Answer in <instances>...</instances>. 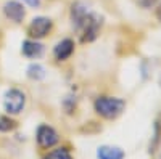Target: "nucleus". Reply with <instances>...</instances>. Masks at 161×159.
Listing matches in <instances>:
<instances>
[{
    "label": "nucleus",
    "mask_w": 161,
    "mask_h": 159,
    "mask_svg": "<svg viewBox=\"0 0 161 159\" xmlns=\"http://www.w3.org/2000/svg\"><path fill=\"white\" fill-rule=\"evenodd\" d=\"M16 129V122L8 116H0V132H11Z\"/></svg>",
    "instance_id": "obj_12"
},
{
    "label": "nucleus",
    "mask_w": 161,
    "mask_h": 159,
    "mask_svg": "<svg viewBox=\"0 0 161 159\" xmlns=\"http://www.w3.org/2000/svg\"><path fill=\"white\" fill-rule=\"evenodd\" d=\"M137 3L142 7V8H152L158 3V0H137Z\"/></svg>",
    "instance_id": "obj_13"
},
{
    "label": "nucleus",
    "mask_w": 161,
    "mask_h": 159,
    "mask_svg": "<svg viewBox=\"0 0 161 159\" xmlns=\"http://www.w3.org/2000/svg\"><path fill=\"white\" fill-rule=\"evenodd\" d=\"M97 114L105 119H116L118 116L123 114L126 108V101L118 97H98L93 103Z\"/></svg>",
    "instance_id": "obj_2"
},
{
    "label": "nucleus",
    "mask_w": 161,
    "mask_h": 159,
    "mask_svg": "<svg viewBox=\"0 0 161 159\" xmlns=\"http://www.w3.org/2000/svg\"><path fill=\"white\" fill-rule=\"evenodd\" d=\"M44 159H73L69 151L66 150V148H58V150H53L50 151Z\"/></svg>",
    "instance_id": "obj_11"
},
{
    "label": "nucleus",
    "mask_w": 161,
    "mask_h": 159,
    "mask_svg": "<svg viewBox=\"0 0 161 159\" xmlns=\"http://www.w3.org/2000/svg\"><path fill=\"white\" fill-rule=\"evenodd\" d=\"M28 77L32 79V81H42V79H45L47 76V71L42 64H39V63H32L28 66Z\"/></svg>",
    "instance_id": "obj_10"
},
{
    "label": "nucleus",
    "mask_w": 161,
    "mask_h": 159,
    "mask_svg": "<svg viewBox=\"0 0 161 159\" xmlns=\"http://www.w3.org/2000/svg\"><path fill=\"white\" fill-rule=\"evenodd\" d=\"M73 51H74V42L71 39H63L53 48V56L58 61H64L73 55Z\"/></svg>",
    "instance_id": "obj_7"
},
{
    "label": "nucleus",
    "mask_w": 161,
    "mask_h": 159,
    "mask_svg": "<svg viewBox=\"0 0 161 159\" xmlns=\"http://www.w3.org/2000/svg\"><path fill=\"white\" fill-rule=\"evenodd\" d=\"M28 5H31V7H34V8H37L39 5H40V0H24Z\"/></svg>",
    "instance_id": "obj_14"
},
{
    "label": "nucleus",
    "mask_w": 161,
    "mask_h": 159,
    "mask_svg": "<svg viewBox=\"0 0 161 159\" xmlns=\"http://www.w3.org/2000/svg\"><path fill=\"white\" fill-rule=\"evenodd\" d=\"M126 153L119 146H110V145H103L97 150V157L98 159H124Z\"/></svg>",
    "instance_id": "obj_9"
},
{
    "label": "nucleus",
    "mask_w": 161,
    "mask_h": 159,
    "mask_svg": "<svg viewBox=\"0 0 161 159\" xmlns=\"http://www.w3.org/2000/svg\"><path fill=\"white\" fill-rule=\"evenodd\" d=\"M26 106V95L18 88H10L3 95V108L8 114H19Z\"/></svg>",
    "instance_id": "obj_3"
},
{
    "label": "nucleus",
    "mask_w": 161,
    "mask_h": 159,
    "mask_svg": "<svg viewBox=\"0 0 161 159\" xmlns=\"http://www.w3.org/2000/svg\"><path fill=\"white\" fill-rule=\"evenodd\" d=\"M52 26H53V23H52L50 18H47V16H37V18H34L31 21L29 28H28V34H29V37H32V39L37 40V39L45 37L52 31Z\"/></svg>",
    "instance_id": "obj_5"
},
{
    "label": "nucleus",
    "mask_w": 161,
    "mask_h": 159,
    "mask_svg": "<svg viewBox=\"0 0 161 159\" xmlns=\"http://www.w3.org/2000/svg\"><path fill=\"white\" fill-rule=\"evenodd\" d=\"M159 125H161V116H159Z\"/></svg>",
    "instance_id": "obj_17"
},
{
    "label": "nucleus",
    "mask_w": 161,
    "mask_h": 159,
    "mask_svg": "<svg viewBox=\"0 0 161 159\" xmlns=\"http://www.w3.org/2000/svg\"><path fill=\"white\" fill-rule=\"evenodd\" d=\"M3 13H5V16L13 21V23H23L24 16H26V10H24V5L16 2V0H10V2H7L3 5Z\"/></svg>",
    "instance_id": "obj_6"
},
{
    "label": "nucleus",
    "mask_w": 161,
    "mask_h": 159,
    "mask_svg": "<svg viewBox=\"0 0 161 159\" xmlns=\"http://www.w3.org/2000/svg\"><path fill=\"white\" fill-rule=\"evenodd\" d=\"M159 88H161V74H159Z\"/></svg>",
    "instance_id": "obj_16"
},
{
    "label": "nucleus",
    "mask_w": 161,
    "mask_h": 159,
    "mask_svg": "<svg viewBox=\"0 0 161 159\" xmlns=\"http://www.w3.org/2000/svg\"><path fill=\"white\" fill-rule=\"evenodd\" d=\"M156 16H158V19L161 21V3H159V7H158V10H156Z\"/></svg>",
    "instance_id": "obj_15"
},
{
    "label": "nucleus",
    "mask_w": 161,
    "mask_h": 159,
    "mask_svg": "<svg viewBox=\"0 0 161 159\" xmlns=\"http://www.w3.org/2000/svg\"><path fill=\"white\" fill-rule=\"evenodd\" d=\"M36 140H37L40 148H52L60 141V135L53 127L44 124V125H39L37 134H36Z\"/></svg>",
    "instance_id": "obj_4"
},
{
    "label": "nucleus",
    "mask_w": 161,
    "mask_h": 159,
    "mask_svg": "<svg viewBox=\"0 0 161 159\" xmlns=\"http://www.w3.org/2000/svg\"><path fill=\"white\" fill-rule=\"evenodd\" d=\"M102 26H103V16L90 10L87 13V16L79 23L76 31L79 32L80 40L82 42H93L98 37Z\"/></svg>",
    "instance_id": "obj_1"
},
{
    "label": "nucleus",
    "mask_w": 161,
    "mask_h": 159,
    "mask_svg": "<svg viewBox=\"0 0 161 159\" xmlns=\"http://www.w3.org/2000/svg\"><path fill=\"white\" fill-rule=\"evenodd\" d=\"M21 53L26 58H31V60L40 58L44 55V45L40 42H37L36 39L34 40H24L21 45Z\"/></svg>",
    "instance_id": "obj_8"
}]
</instances>
